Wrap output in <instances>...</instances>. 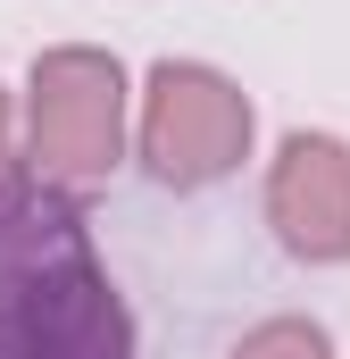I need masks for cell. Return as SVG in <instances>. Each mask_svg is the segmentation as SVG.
<instances>
[{
  "label": "cell",
  "mask_w": 350,
  "mask_h": 359,
  "mask_svg": "<svg viewBox=\"0 0 350 359\" xmlns=\"http://www.w3.org/2000/svg\"><path fill=\"white\" fill-rule=\"evenodd\" d=\"M25 159H17V100H8V84H0V184L17 176Z\"/></svg>",
  "instance_id": "6"
},
{
  "label": "cell",
  "mask_w": 350,
  "mask_h": 359,
  "mask_svg": "<svg viewBox=\"0 0 350 359\" xmlns=\"http://www.w3.org/2000/svg\"><path fill=\"white\" fill-rule=\"evenodd\" d=\"M225 359H334V334L317 318H259L251 334H234Z\"/></svg>",
  "instance_id": "5"
},
{
  "label": "cell",
  "mask_w": 350,
  "mask_h": 359,
  "mask_svg": "<svg viewBox=\"0 0 350 359\" xmlns=\"http://www.w3.org/2000/svg\"><path fill=\"white\" fill-rule=\"evenodd\" d=\"M0 359H134V318L67 192L0 184Z\"/></svg>",
  "instance_id": "1"
},
{
  "label": "cell",
  "mask_w": 350,
  "mask_h": 359,
  "mask_svg": "<svg viewBox=\"0 0 350 359\" xmlns=\"http://www.w3.org/2000/svg\"><path fill=\"white\" fill-rule=\"evenodd\" d=\"M259 142V109L209 59H159L134 92V151L167 192H209V184L242 176Z\"/></svg>",
  "instance_id": "3"
},
{
  "label": "cell",
  "mask_w": 350,
  "mask_h": 359,
  "mask_svg": "<svg viewBox=\"0 0 350 359\" xmlns=\"http://www.w3.org/2000/svg\"><path fill=\"white\" fill-rule=\"evenodd\" d=\"M134 142V76L117 50L59 42L25 67V176L50 192H92L125 168Z\"/></svg>",
  "instance_id": "2"
},
{
  "label": "cell",
  "mask_w": 350,
  "mask_h": 359,
  "mask_svg": "<svg viewBox=\"0 0 350 359\" xmlns=\"http://www.w3.org/2000/svg\"><path fill=\"white\" fill-rule=\"evenodd\" d=\"M267 226L300 268L350 259V142L326 126H300L267 159Z\"/></svg>",
  "instance_id": "4"
}]
</instances>
